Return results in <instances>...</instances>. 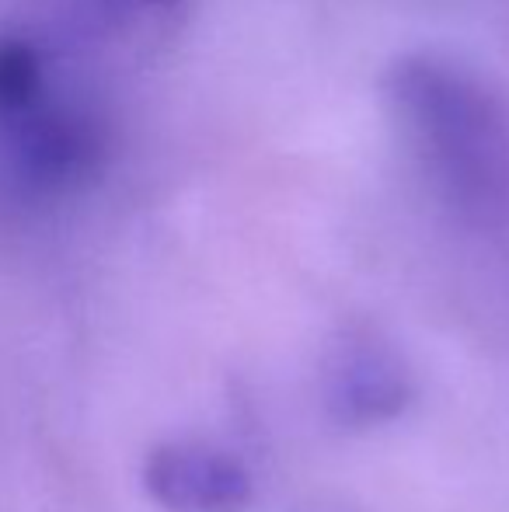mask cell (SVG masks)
Returning <instances> with one entry per match:
<instances>
[{
    "label": "cell",
    "instance_id": "cell-1",
    "mask_svg": "<svg viewBox=\"0 0 509 512\" xmlns=\"http://www.w3.org/2000/svg\"><path fill=\"white\" fill-rule=\"evenodd\" d=\"M387 95L433 171L464 196H485L509 178V126L496 98L440 56H401Z\"/></svg>",
    "mask_w": 509,
    "mask_h": 512
},
{
    "label": "cell",
    "instance_id": "cell-2",
    "mask_svg": "<svg viewBox=\"0 0 509 512\" xmlns=\"http://www.w3.org/2000/svg\"><path fill=\"white\" fill-rule=\"evenodd\" d=\"M415 398L412 366L377 335H346L325 363L328 415L346 429L391 422Z\"/></svg>",
    "mask_w": 509,
    "mask_h": 512
},
{
    "label": "cell",
    "instance_id": "cell-3",
    "mask_svg": "<svg viewBox=\"0 0 509 512\" xmlns=\"http://www.w3.org/2000/svg\"><path fill=\"white\" fill-rule=\"evenodd\" d=\"M143 488L168 512H241L255 495L252 474L234 453L189 439L147 453Z\"/></svg>",
    "mask_w": 509,
    "mask_h": 512
},
{
    "label": "cell",
    "instance_id": "cell-4",
    "mask_svg": "<svg viewBox=\"0 0 509 512\" xmlns=\"http://www.w3.org/2000/svg\"><path fill=\"white\" fill-rule=\"evenodd\" d=\"M4 126L14 171L35 189L81 182L98 161V133L77 112L46 108L42 102Z\"/></svg>",
    "mask_w": 509,
    "mask_h": 512
},
{
    "label": "cell",
    "instance_id": "cell-5",
    "mask_svg": "<svg viewBox=\"0 0 509 512\" xmlns=\"http://www.w3.org/2000/svg\"><path fill=\"white\" fill-rule=\"evenodd\" d=\"M42 105V60L28 42H0V122Z\"/></svg>",
    "mask_w": 509,
    "mask_h": 512
},
{
    "label": "cell",
    "instance_id": "cell-6",
    "mask_svg": "<svg viewBox=\"0 0 509 512\" xmlns=\"http://www.w3.org/2000/svg\"><path fill=\"white\" fill-rule=\"evenodd\" d=\"M123 11H147V14H171L182 7V0H112Z\"/></svg>",
    "mask_w": 509,
    "mask_h": 512
}]
</instances>
